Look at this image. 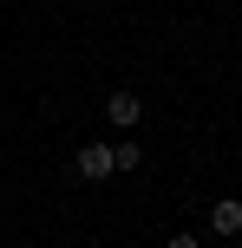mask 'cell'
Segmentation results:
<instances>
[{
  "mask_svg": "<svg viewBox=\"0 0 242 248\" xmlns=\"http://www.w3.org/2000/svg\"><path fill=\"white\" fill-rule=\"evenodd\" d=\"M105 118H112V131H131V124L144 118V98L138 92H112V98H105Z\"/></svg>",
  "mask_w": 242,
  "mask_h": 248,
  "instance_id": "obj_3",
  "label": "cell"
},
{
  "mask_svg": "<svg viewBox=\"0 0 242 248\" xmlns=\"http://www.w3.org/2000/svg\"><path fill=\"white\" fill-rule=\"evenodd\" d=\"M138 163H144V144H131V137H118V144H112V170L125 176V170H138Z\"/></svg>",
  "mask_w": 242,
  "mask_h": 248,
  "instance_id": "obj_4",
  "label": "cell"
},
{
  "mask_svg": "<svg viewBox=\"0 0 242 248\" xmlns=\"http://www.w3.org/2000/svg\"><path fill=\"white\" fill-rule=\"evenodd\" d=\"M203 222H210V235H216V242H236V235H242V196H216Z\"/></svg>",
  "mask_w": 242,
  "mask_h": 248,
  "instance_id": "obj_1",
  "label": "cell"
},
{
  "mask_svg": "<svg viewBox=\"0 0 242 248\" xmlns=\"http://www.w3.org/2000/svg\"><path fill=\"white\" fill-rule=\"evenodd\" d=\"M72 170H79V183H105V176H118V170H112V144H79Z\"/></svg>",
  "mask_w": 242,
  "mask_h": 248,
  "instance_id": "obj_2",
  "label": "cell"
},
{
  "mask_svg": "<svg viewBox=\"0 0 242 248\" xmlns=\"http://www.w3.org/2000/svg\"><path fill=\"white\" fill-rule=\"evenodd\" d=\"M164 248H203V235H196V229H177V235H170Z\"/></svg>",
  "mask_w": 242,
  "mask_h": 248,
  "instance_id": "obj_5",
  "label": "cell"
}]
</instances>
